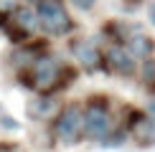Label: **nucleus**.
I'll use <instances>...</instances> for the list:
<instances>
[{
    "label": "nucleus",
    "mask_w": 155,
    "mask_h": 152,
    "mask_svg": "<svg viewBox=\"0 0 155 152\" xmlns=\"http://www.w3.org/2000/svg\"><path fill=\"white\" fill-rule=\"evenodd\" d=\"M38 25L54 36H64L71 30V18L61 0H38Z\"/></svg>",
    "instance_id": "1"
},
{
    "label": "nucleus",
    "mask_w": 155,
    "mask_h": 152,
    "mask_svg": "<svg viewBox=\"0 0 155 152\" xmlns=\"http://www.w3.org/2000/svg\"><path fill=\"white\" fill-rule=\"evenodd\" d=\"M31 74H33V86L41 89V91H48V89L59 86L64 68L54 56H38L31 66Z\"/></svg>",
    "instance_id": "2"
},
{
    "label": "nucleus",
    "mask_w": 155,
    "mask_h": 152,
    "mask_svg": "<svg viewBox=\"0 0 155 152\" xmlns=\"http://www.w3.org/2000/svg\"><path fill=\"white\" fill-rule=\"evenodd\" d=\"M81 129L89 139H107V135L112 132V119L102 106H92L81 117Z\"/></svg>",
    "instance_id": "3"
},
{
    "label": "nucleus",
    "mask_w": 155,
    "mask_h": 152,
    "mask_svg": "<svg viewBox=\"0 0 155 152\" xmlns=\"http://www.w3.org/2000/svg\"><path fill=\"white\" fill-rule=\"evenodd\" d=\"M56 137L61 139V142H66V144H71L79 139L81 135V114L76 106H66L61 114H59V119H56Z\"/></svg>",
    "instance_id": "4"
},
{
    "label": "nucleus",
    "mask_w": 155,
    "mask_h": 152,
    "mask_svg": "<svg viewBox=\"0 0 155 152\" xmlns=\"http://www.w3.org/2000/svg\"><path fill=\"white\" fill-rule=\"evenodd\" d=\"M132 137L137 144H147L155 142V122L150 117H143V114H137V117H132Z\"/></svg>",
    "instance_id": "5"
},
{
    "label": "nucleus",
    "mask_w": 155,
    "mask_h": 152,
    "mask_svg": "<svg viewBox=\"0 0 155 152\" xmlns=\"http://www.w3.org/2000/svg\"><path fill=\"white\" fill-rule=\"evenodd\" d=\"M155 51L153 41L143 33H135L127 38V53H130V59L135 56V59H150V53Z\"/></svg>",
    "instance_id": "6"
},
{
    "label": "nucleus",
    "mask_w": 155,
    "mask_h": 152,
    "mask_svg": "<svg viewBox=\"0 0 155 152\" xmlns=\"http://www.w3.org/2000/svg\"><path fill=\"white\" fill-rule=\"evenodd\" d=\"M107 61L112 68H117L120 74H132V59L122 46H109L107 48Z\"/></svg>",
    "instance_id": "7"
},
{
    "label": "nucleus",
    "mask_w": 155,
    "mask_h": 152,
    "mask_svg": "<svg viewBox=\"0 0 155 152\" xmlns=\"http://www.w3.org/2000/svg\"><path fill=\"white\" fill-rule=\"evenodd\" d=\"M74 53H76V59L81 61L84 68H89V71L99 68V53H97V48L92 46V43H87V41L76 43V46H74Z\"/></svg>",
    "instance_id": "8"
},
{
    "label": "nucleus",
    "mask_w": 155,
    "mask_h": 152,
    "mask_svg": "<svg viewBox=\"0 0 155 152\" xmlns=\"http://www.w3.org/2000/svg\"><path fill=\"white\" fill-rule=\"evenodd\" d=\"M15 23L21 25L25 33H31V30H38V13L31 8V5H21V8L15 10Z\"/></svg>",
    "instance_id": "9"
},
{
    "label": "nucleus",
    "mask_w": 155,
    "mask_h": 152,
    "mask_svg": "<svg viewBox=\"0 0 155 152\" xmlns=\"http://www.w3.org/2000/svg\"><path fill=\"white\" fill-rule=\"evenodd\" d=\"M51 109H54V101L51 99H33L28 106V114L31 117H48Z\"/></svg>",
    "instance_id": "10"
},
{
    "label": "nucleus",
    "mask_w": 155,
    "mask_h": 152,
    "mask_svg": "<svg viewBox=\"0 0 155 152\" xmlns=\"http://www.w3.org/2000/svg\"><path fill=\"white\" fill-rule=\"evenodd\" d=\"M143 81L145 84H155V61H147L143 66Z\"/></svg>",
    "instance_id": "11"
},
{
    "label": "nucleus",
    "mask_w": 155,
    "mask_h": 152,
    "mask_svg": "<svg viewBox=\"0 0 155 152\" xmlns=\"http://www.w3.org/2000/svg\"><path fill=\"white\" fill-rule=\"evenodd\" d=\"M74 3V8H79V10H92L94 8V0H71Z\"/></svg>",
    "instance_id": "12"
},
{
    "label": "nucleus",
    "mask_w": 155,
    "mask_h": 152,
    "mask_svg": "<svg viewBox=\"0 0 155 152\" xmlns=\"http://www.w3.org/2000/svg\"><path fill=\"white\" fill-rule=\"evenodd\" d=\"M150 21H153V25H155V5L150 8Z\"/></svg>",
    "instance_id": "13"
}]
</instances>
